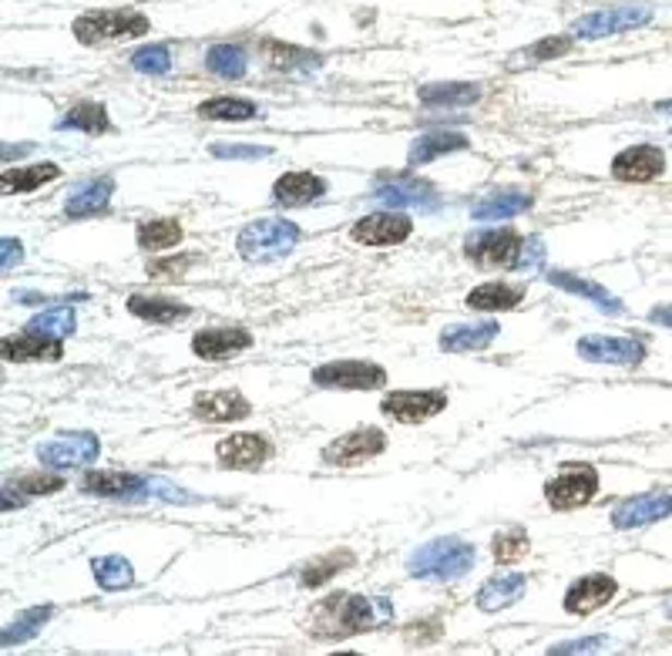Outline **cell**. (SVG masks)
Wrapping results in <instances>:
<instances>
[{
  "instance_id": "cell-1",
  "label": "cell",
  "mask_w": 672,
  "mask_h": 656,
  "mask_svg": "<svg viewBox=\"0 0 672 656\" xmlns=\"http://www.w3.org/2000/svg\"><path fill=\"white\" fill-rule=\"evenodd\" d=\"M394 620V606L384 596H326L310 617V630L316 636H353Z\"/></svg>"
},
{
  "instance_id": "cell-2",
  "label": "cell",
  "mask_w": 672,
  "mask_h": 656,
  "mask_svg": "<svg viewBox=\"0 0 672 656\" xmlns=\"http://www.w3.org/2000/svg\"><path fill=\"white\" fill-rule=\"evenodd\" d=\"M475 565V546L465 539H431L407 559V572L417 580H431V583H451Z\"/></svg>"
},
{
  "instance_id": "cell-3",
  "label": "cell",
  "mask_w": 672,
  "mask_h": 656,
  "mask_svg": "<svg viewBox=\"0 0 672 656\" xmlns=\"http://www.w3.org/2000/svg\"><path fill=\"white\" fill-rule=\"evenodd\" d=\"M300 242V229L292 226L289 219H260V223H249L239 236V257L249 263H273L283 260L286 253H292V246Z\"/></svg>"
},
{
  "instance_id": "cell-4",
  "label": "cell",
  "mask_w": 672,
  "mask_h": 656,
  "mask_svg": "<svg viewBox=\"0 0 672 656\" xmlns=\"http://www.w3.org/2000/svg\"><path fill=\"white\" fill-rule=\"evenodd\" d=\"M148 17L139 11H92L74 21V37L81 45H105V40H124V37H142L148 34Z\"/></svg>"
},
{
  "instance_id": "cell-5",
  "label": "cell",
  "mask_w": 672,
  "mask_h": 656,
  "mask_svg": "<svg viewBox=\"0 0 672 656\" xmlns=\"http://www.w3.org/2000/svg\"><path fill=\"white\" fill-rule=\"evenodd\" d=\"M656 17L652 4H615L585 14L572 24L575 37H605V34H622V31H636L646 27Z\"/></svg>"
},
{
  "instance_id": "cell-6",
  "label": "cell",
  "mask_w": 672,
  "mask_h": 656,
  "mask_svg": "<svg viewBox=\"0 0 672 656\" xmlns=\"http://www.w3.org/2000/svg\"><path fill=\"white\" fill-rule=\"evenodd\" d=\"M521 246L525 239L512 229H491V232H478V236H468V246L465 253L471 263L484 266V270H518V260H521Z\"/></svg>"
},
{
  "instance_id": "cell-7",
  "label": "cell",
  "mask_w": 672,
  "mask_h": 656,
  "mask_svg": "<svg viewBox=\"0 0 672 656\" xmlns=\"http://www.w3.org/2000/svg\"><path fill=\"white\" fill-rule=\"evenodd\" d=\"M320 387H347V391H373L387 384V371L370 360H333L313 371Z\"/></svg>"
},
{
  "instance_id": "cell-8",
  "label": "cell",
  "mask_w": 672,
  "mask_h": 656,
  "mask_svg": "<svg viewBox=\"0 0 672 656\" xmlns=\"http://www.w3.org/2000/svg\"><path fill=\"white\" fill-rule=\"evenodd\" d=\"M596 491H599V472L592 465H568L559 478L549 481V488H544V499H549L552 509L568 512V509L592 502Z\"/></svg>"
},
{
  "instance_id": "cell-9",
  "label": "cell",
  "mask_w": 672,
  "mask_h": 656,
  "mask_svg": "<svg viewBox=\"0 0 672 656\" xmlns=\"http://www.w3.org/2000/svg\"><path fill=\"white\" fill-rule=\"evenodd\" d=\"M98 438L92 431H74V434H61V438H51L37 448V458L40 465L48 468H81L98 458Z\"/></svg>"
},
{
  "instance_id": "cell-10",
  "label": "cell",
  "mask_w": 672,
  "mask_h": 656,
  "mask_svg": "<svg viewBox=\"0 0 672 656\" xmlns=\"http://www.w3.org/2000/svg\"><path fill=\"white\" fill-rule=\"evenodd\" d=\"M444 404H447L444 391H394L384 397L381 412L400 425H420V421L441 415Z\"/></svg>"
},
{
  "instance_id": "cell-11",
  "label": "cell",
  "mask_w": 672,
  "mask_h": 656,
  "mask_svg": "<svg viewBox=\"0 0 672 656\" xmlns=\"http://www.w3.org/2000/svg\"><path fill=\"white\" fill-rule=\"evenodd\" d=\"M387 448V434L376 428H357L344 438H336L333 444L323 448L326 465H360L367 458H376Z\"/></svg>"
},
{
  "instance_id": "cell-12",
  "label": "cell",
  "mask_w": 672,
  "mask_h": 656,
  "mask_svg": "<svg viewBox=\"0 0 672 656\" xmlns=\"http://www.w3.org/2000/svg\"><path fill=\"white\" fill-rule=\"evenodd\" d=\"M373 199H381L391 210H417V213H434L441 210V195L434 186L420 182V179H397L387 186H376Z\"/></svg>"
},
{
  "instance_id": "cell-13",
  "label": "cell",
  "mask_w": 672,
  "mask_h": 656,
  "mask_svg": "<svg viewBox=\"0 0 672 656\" xmlns=\"http://www.w3.org/2000/svg\"><path fill=\"white\" fill-rule=\"evenodd\" d=\"M578 357L592 360V363H619V367H636L646 357V347L633 337H581L578 341Z\"/></svg>"
},
{
  "instance_id": "cell-14",
  "label": "cell",
  "mask_w": 672,
  "mask_h": 656,
  "mask_svg": "<svg viewBox=\"0 0 672 656\" xmlns=\"http://www.w3.org/2000/svg\"><path fill=\"white\" fill-rule=\"evenodd\" d=\"M665 172V155L656 145H633L615 155L612 176L619 182H652Z\"/></svg>"
},
{
  "instance_id": "cell-15",
  "label": "cell",
  "mask_w": 672,
  "mask_h": 656,
  "mask_svg": "<svg viewBox=\"0 0 672 656\" xmlns=\"http://www.w3.org/2000/svg\"><path fill=\"white\" fill-rule=\"evenodd\" d=\"M410 232H413V223H410L407 216H397V213H373V216H363V219L353 223V229H350L353 242H360V246H397V242H404Z\"/></svg>"
},
{
  "instance_id": "cell-16",
  "label": "cell",
  "mask_w": 672,
  "mask_h": 656,
  "mask_svg": "<svg viewBox=\"0 0 672 656\" xmlns=\"http://www.w3.org/2000/svg\"><path fill=\"white\" fill-rule=\"evenodd\" d=\"M669 515H672V496L669 491H646V496H636V499L615 505L612 525L615 528H639V525H649V522H659V518H669Z\"/></svg>"
},
{
  "instance_id": "cell-17",
  "label": "cell",
  "mask_w": 672,
  "mask_h": 656,
  "mask_svg": "<svg viewBox=\"0 0 672 656\" xmlns=\"http://www.w3.org/2000/svg\"><path fill=\"white\" fill-rule=\"evenodd\" d=\"M615 580L605 576V572H592V576H581L578 583L568 586L565 593V609L572 612V617H588V612L602 609L605 603H612L615 596Z\"/></svg>"
},
{
  "instance_id": "cell-18",
  "label": "cell",
  "mask_w": 672,
  "mask_h": 656,
  "mask_svg": "<svg viewBox=\"0 0 672 656\" xmlns=\"http://www.w3.org/2000/svg\"><path fill=\"white\" fill-rule=\"evenodd\" d=\"M252 344V334L245 326H208V331H199L192 337V350L202 360H226L242 354Z\"/></svg>"
},
{
  "instance_id": "cell-19",
  "label": "cell",
  "mask_w": 672,
  "mask_h": 656,
  "mask_svg": "<svg viewBox=\"0 0 672 656\" xmlns=\"http://www.w3.org/2000/svg\"><path fill=\"white\" fill-rule=\"evenodd\" d=\"M216 455L223 468H260L273 455V444L263 434H232L219 441Z\"/></svg>"
},
{
  "instance_id": "cell-20",
  "label": "cell",
  "mask_w": 672,
  "mask_h": 656,
  "mask_svg": "<svg viewBox=\"0 0 672 656\" xmlns=\"http://www.w3.org/2000/svg\"><path fill=\"white\" fill-rule=\"evenodd\" d=\"M152 478L139 475H118V472H92L81 478V491L88 496H108V499H148Z\"/></svg>"
},
{
  "instance_id": "cell-21",
  "label": "cell",
  "mask_w": 672,
  "mask_h": 656,
  "mask_svg": "<svg viewBox=\"0 0 672 656\" xmlns=\"http://www.w3.org/2000/svg\"><path fill=\"white\" fill-rule=\"evenodd\" d=\"M535 195L525 192V189H497L491 195H484L481 202H475L471 206V219L478 223H488V219H515L521 213L531 210Z\"/></svg>"
},
{
  "instance_id": "cell-22",
  "label": "cell",
  "mask_w": 672,
  "mask_h": 656,
  "mask_svg": "<svg viewBox=\"0 0 672 656\" xmlns=\"http://www.w3.org/2000/svg\"><path fill=\"white\" fill-rule=\"evenodd\" d=\"M497 337V323L481 320V323H451L441 334V350L447 354H471V350H488Z\"/></svg>"
},
{
  "instance_id": "cell-23",
  "label": "cell",
  "mask_w": 672,
  "mask_h": 656,
  "mask_svg": "<svg viewBox=\"0 0 672 656\" xmlns=\"http://www.w3.org/2000/svg\"><path fill=\"white\" fill-rule=\"evenodd\" d=\"M249 401L236 391H213V394H199L195 397V415L202 421L213 425H226V421H242L249 418Z\"/></svg>"
},
{
  "instance_id": "cell-24",
  "label": "cell",
  "mask_w": 672,
  "mask_h": 656,
  "mask_svg": "<svg viewBox=\"0 0 672 656\" xmlns=\"http://www.w3.org/2000/svg\"><path fill=\"white\" fill-rule=\"evenodd\" d=\"M549 283L559 286V290H565V294H575V297H581V300H588V303H596V307L605 310V313H622V303L605 290V286H599V283H592V279H585V276H575V273H568V270H549Z\"/></svg>"
},
{
  "instance_id": "cell-25",
  "label": "cell",
  "mask_w": 672,
  "mask_h": 656,
  "mask_svg": "<svg viewBox=\"0 0 672 656\" xmlns=\"http://www.w3.org/2000/svg\"><path fill=\"white\" fill-rule=\"evenodd\" d=\"M4 357L8 360H61V337L40 334L27 326V334L4 341Z\"/></svg>"
},
{
  "instance_id": "cell-26",
  "label": "cell",
  "mask_w": 672,
  "mask_h": 656,
  "mask_svg": "<svg viewBox=\"0 0 672 656\" xmlns=\"http://www.w3.org/2000/svg\"><path fill=\"white\" fill-rule=\"evenodd\" d=\"M111 195H115V182H111V179L84 182V186H77V189L68 195V202H64V216H71V219L95 216V213L108 210Z\"/></svg>"
},
{
  "instance_id": "cell-27",
  "label": "cell",
  "mask_w": 672,
  "mask_h": 656,
  "mask_svg": "<svg viewBox=\"0 0 672 656\" xmlns=\"http://www.w3.org/2000/svg\"><path fill=\"white\" fill-rule=\"evenodd\" d=\"M323 192H326V182L313 172H286L273 186V195L283 206H307V202L320 199Z\"/></svg>"
},
{
  "instance_id": "cell-28",
  "label": "cell",
  "mask_w": 672,
  "mask_h": 656,
  "mask_svg": "<svg viewBox=\"0 0 672 656\" xmlns=\"http://www.w3.org/2000/svg\"><path fill=\"white\" fill-rule=\"evenodd\" d=\"M417 98L424 105H434V108H465V105H475L481 98V88L471 85V81H434V85H424L417 92Z\"/></svg>"
},
{
  "instance_id": "cell-29",
  "label": "cell",
  "mask_w": 672,
  "mask_h": 656,
  "mask_svg": "<svg viewBox=\"0 0 672 656\" xmlns=\"http://www.w3.org/2000/svg\"><path fill=\"white\" fill-rule=\"evenodd\" d=\"M528 589V580L521 576V572H508V576H497V580H488L478 593V606L484 612H497L504 606H512L525 596Z\"/></svg>"
},
{
  "instance_id": "cell-30",
  "label": "cell",
  "mask_w": 672,
  "mask_h": 656,
  "mask_svg": "<svg viewBox=\"0 0 672 656\" xmlns=\"http://www.w3.org/2000/svg\"><path fill=\"white\" fill-rule=\"evenodd\" d=\"M471 142L465 135H457V132H428V135H417V142L410 145V155L407 162L410 166H428V162L447 155V152H460V148H468Z\"/></svg>"
},
{
  "instance_id": "cell-31",
  "label": "cell",
  "mask_w": 672,
  "mask_h": 656,
  "mask_svg": "<svg viewBox=\"0 0 672 656\" xmlns=\"http://www.w3.org/2000/svg\"><path fill=\"white\" fill-rule=\"evenodd\" d=\"M129 313L139 317V320H148V323H172L179 317L189 313L185 303L172 300V297H145V294H135L129 297Z\"/></svg>"
},
{
  "instance_id": "cell-32",
  "label": "cell",
  "mask_w": 672,
  "mask_h": 656,
  "mask_svg": "<svg viewBox=\"0 0 672 656\" xmlns=\"http://www.w3.org/2000/svg\"><path fill=\"white\" fill-rule=\"evenodd\" d=\"M58 129H68V132H84V135H101L111 129V121H108V111L105 105H95V102H81L74 105L61 121H58Z\"/></svg>"
},
{
  "instance_id": "cell-33",
  "label": "cell",
  "mask_w": 672,
  "mask_h": 656,
  "mask_svg": "<svg viewBox=\"0 0 672 656\" xmlns=\"http://www.w3.org/2000/svg\"><path fill=\"white\" fill-rule=\"evenodd\" d=\"M51 612H55L51 606H34V609L21 612V617H17L14 623H8V627H4V633H0V643H4V649L21 646V643L34 640V636L40 633V627H45V623L51 620Z\"/></svg>"
},
{
  "instance_id": "cell-34",
  "label": "cell",
  "mask_w": 672,
  "mask_h": 656,
  "mask_svg": "<svg viewBox=\"0 0 672 656\" xmlns=\"http://www.w3.org/2000/svg\"><path fill=\"white\" fill-rule=\"evenodd\" d=\"M58 176H61V169L55 166V162H34V166L8 169L4 176H0V182L8 186V192H34V189H40Z\"/></svg>"
},
{
  "instance_id": "cell-35",
  "label": "cell",
  "mask_w": 672,
  "mask_h": 656,
  "mask_svg": "<svg viewBox=\"0 0 672 656\" xmlns=\"http://www.w3.org/2000/svg\"><path fill=\"white\" fill-rule=\"evenodd\" d=\"M521 297L525 294L508 283H481L478 290L468 294V307L471 310H512L521 303Z\"/></svg>"
},
{
  "instance_id": "cell-36",
  "label": "cell",
  "mask_w": 672,
  "mask_h": 656,
  "mask_svg": "<svg viewBox=\"0 0 672 656\" xmlns=\"http://www.w3.org/2000/svg\"><path fill=\"white\" fill-rule=\"evenodd\" d=\"M135 239H139L142 250H152V253L172 250V246L182 242V226H179L176 219H148V223L139 226V236H135Z\"/></svg>"
},
{
  "instance_id": "cell-37",
  "label": "cell",
  "mask_w": 672,
  "mask_h": 656,
  "mask_svg": "<svg viewBox=\"0 0 672 656\" xmlns=\"http://www.w3.org/2000/svg\"><path fill=\"white\" fill-rule=\"evenodd\" d=\"M357 562V556L353 552H329V556H323V559H316V562H310L307 569H303V576H300V583L307 586V589H320L326 580H333L336 572H344V569H350Z\"/></svg>"
},
{
  "instance_id": "cell-38",
  "label": "cell",
  "mask_w": 672,
  "mask_h": 656,
  "mask_svg": "<svg viewBox=\"0 0 672 656\" xmlns=\"http://www.w3.org/2000/svg\"><path fill=\"white\" fill-rule=\"evenodd\" d=\"M92 572H95V580L101 589H124V586H132L135 580V572H132V562L129 559H121V556H101L92 562Z\"/></svg>"
},
{
  "instance_id": "cell-39",
  "label": "cell",
  "mask_w": 672,
  "mask_h": 656,
  "mask_svg": "<svg viewBox=\"0 0 672 656\" xmlns=\"http://www.w3.org/2000/svg\"><path fill=\"white\" fill-rule=\"evenodd\" d=\"M205 68L213 71V74H219V77L236 81V77L245 74V68H249V55H245L242 48H236V45H216L213 51L205 55Z\"/></svg>"
},
{
  "instance_id": "cell-40",
  "label": "cell",
  "mask_w": 672,
  "mask_h": 656,
  "mask_svg": "<svg viewBox=\"0 0 672 656\" xmlns=\"http://www.w3.org/2000/svg\"><path fill=\"white\" fill-rule=\"evenodd\" d=\"M199 115L213 121H249L260 115V108L245 98H208L199 105Z\"/></svg>"
},
{
  "instance_id": "cell-41",
  "label": "cell",
  "mask_w": 672,
  "mask_h": 656,
  "mask_svg": "<svg viewBox=\"0 0 672 656\" xmlns=\"http://www.w3.org/2000/svg\"><path fill=\"white\" fill-rule=\"evenodd\" d=\"M263 51H266V61H269L273 68H283V71H297V68L307 71V68H316V64H320V58H313L310 51L292 48V45H279V40H266Z\"/></svg>"
},
{
  "instance_id": "cell-42",
  "label": "cell",
  "mask_w": 672,
  "mask_h": 656,
  "mask_svg": "<svg viewBox=\"0 0 672 656\" xmlns=\"http://www.w3.org/2000/svg\"><path fill=\"white\" fill-rule=\"evenodd\" d=\"M27 326L40 334H51V337H64V334H74V313L68 307H51V310H40Z\"/></svg>"
},
{
  "instance_id": "cell-43",
  "label": "cell",
  "mask_w": 672,
  "mask_h": 656,
  "mask_svg": "<svg viewBox=\"0 0 672 656\" xmlns=\"http://www.w3.org/2000/svg\"><path fill=\"white\" fill-rule=\"evenodd\" d=\"M572 45H575V37H572V34L544 37V40H538V45H531V48H525V51H521V61H552V58L568 55V51H572Z\"/></svg>"
},
{
  "instance_id": "cell-44",
  "label": "cell",
  "mask_w": 672,
  "mask_h": 656,
  "mask_svg": "<svg viewBox=\"0 0 672 656\" xmlns=\"http://www.w3.org/2000/svg\"><path fill=\"white\" fill-rule=\"evenodd\" d=\"M132 68L142 74H165L168 68H172V55H168L165 45H148V48H139L132 55Z\"/></svg>"
},
{
  "instance_id": "cell-45",
  "label": "cell",
  "mask_w": 672,
  "mask_h": 656,
  "mask_svg": "<svg viewBox=\"0 0 672 656\" xmlns=\"http://www.w3.org/2000/svg\"><path fill=\"white\" fill-rule=\"evenodd\" d=\"M494 559L501 562V565H512V562H518V559H525V552H528V536L525 532H504V536H494Z\"/></svg>"
},
{
  "instance_id": "cell-46",
  "label": "cell",
  "mask_w": 672,
  "mask_h": 656,
  "mask_svg": "<svg viewBox=\"0 0 672 656\" xmlns=\"http://www.w3.org/2000/svg\"><path fill=\"white\" fill-rule=\"evenodd\" d=\"M64 481L58 475H27L17 481V488L24 491V496H51V491H58Z\"/></svg>"
},
{
  "instance_id": "cell-47",
  "label": "cell",
  "mask_w": 672,
  "mask_h": 656,
  "mask_svg": "<svg viewBox=\"0 0 672 656\" xmlns=\"http://www.w3.org/2000/svg\"><path fill=\"white\" fill-rule=\"evenodd\" d=\"M192 263H199V257L158 260V263H152V266H148V273H152V276H158V279H165V276H182V273H185V266H192Z\"/></svg>"
},
{
  "instance_id": "cell-48",
  "label": "cell",
  "mask_w": 672,
  "mask_h": 656,
  "mask_svg": "<svg viewBox=\"0 0 672 656\" xmlns=\"http://www.w3.org/2000/svg\"><path fill=\"white\" fill-rule=\"evenodd\" d=\"M213 155H219V158H263V155H269V148L266 145H216Z\"/></svg>"
},
{
  "instance_id": "cell-49",
  "label": "cell",
  "mask_w": 672,
  "mask_h": 656,
  "mask_svg": "<svg viewBox=\"0 0 672 656\" xmlns=\"http://www.w3.org/2000/svg\"><path fill=\"white\" fill-rule=\"evenodd\" d=\"M541 257H544V246H541V239H538V236L525 239V246H521V260H518V270H535V266L541 263Z\"/></svg>"
},
{
  "instance_id": "cell-50",
  "label": "cell",
  "mask_w": 672,
  "mask_h": 656,
  "mask_svg": "<svg viewBox=\"0 0 672 656\" xmlns=\"http://www.w3.org/2000/svg\"><path fill=\"white\" fill-rule=\"evenodd\" d=\"M609 646V640L602 636H588V640H575V643H562V646H552V653H596Z\"/></svg>"
},
{
  "instance_id": "cell-51",
  "label": "cell",
  "mask_w": 672,
  "mask_h": 656,
  "mask_svg": "<svg viewBox=\"0 0 672 656\" xmlns=\"http://www.w3.org/2000/svg\"><path fill=\"white\" fill-rule=\"evenodd\" d=\"M0 253H4V260H0V266H4V270H14V266L21 263V257H24V250H21L17 239H4V242H0Z\"/></svg>"
},
{
  "instance_id": "cell-52",
  "label": "cell",
  "mask_w": 672,
  "mask_h": 656,
  "mask_svg": "<svg viewBox=\"0 0 672 656\" xmlns=\"http://www.w3.org/2000/svg\"><path fill=\"white\" fill-rule=\"evenodd\" d=\"M649 320L659 323V326H672V303H669V307H656V310L649 313Z\"/></svg>"
},
{
  "instance_id": "cell-53",
  "label": "cell",
  "mask_w": 672,
  "mask_h": 656,
  "mask_svg": "<svg viewBox=\"0 0 672 656\" xmlns=\"http://www.w3.org/2000/svg\"><path fill=\"white\" fill-rule=\"evenodd\" d=\"M656 108H659V111H665V115H672V102H659Z\"/></svg>"
}]
</instances>
